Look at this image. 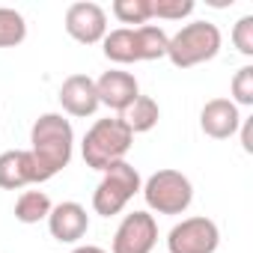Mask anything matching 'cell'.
<instances>
[{"label":"cell","mask_w":253,"mask_h":253,"mask_svg":"<svg viewBox=\"0 0 253 253\" xmlns=\"http://www.w3.org/2000/svg\"><path fill=\"white\" fill-rule=\"evenodd\" d=\"M238 125H241V113L229 98H211L200 110V128L214 140L232 137L238 131Z\"/></svg>","instance_id":"cell-12"},{"label":"cell","mask_w":253,"mask_h":253,"mask_svg":"<svg viewBox=\"0 0 253 253\" xmlns=\"http://www.w3.org/2000/svg\"><path fill=\"white\" fill-rule=\"evenodd\" d=\"M72 253H107V250H101V247H95V244H81V247H75Z\"/></svg>","instance_id":"cell-24"},{"label":"cell","mask_w":253,"mask_h":253,"mask_svg":"<svg viewBox=\"0 0 253 253\" xmlns=\"http://www.w3.org/2000/svg\"><path fill=\"white\" fill-rule=\"evenodd\" d=\"M235 107L244 104L250 107L253 104V66H241L232 78V98H229Z\"/></svg>","instance_id":"cell-21"},{"label":"cell","mask_w":253,"mask_h":253,"mask_svg":"<svg viewBox=\"0 0 253 253\" xmlns=\"http://www.w3.org/2000/svg\"><path fill=\"white\" fill-rule=\"evenodd\" d=\"M220 244V229L211 217H185L167 235L170 253H214Z\"/></svg>","instance_id":"cell-6"},{"label":"cell","mask_w":253,"mask_h":253,"mask_svg":"<svg viewBox=\"0 0 253 253\" xmlns=\"http://www.w3.org/2000/svg\"><path fill=\"white\" fill-rule=\"evenodd\" d=\"M220 30L211 21H191L167 42V60L176 69H194L220 54Z\"/></svg>","instance_id":"cell-3"},{"label":"cell","mask_w":253,"mask_h":253,"mask_svg":"<svg viewBox=\"0 0 253 253\" xmlns=\"http://www.w3.org/2000/svg\"><path fill=\"white\" fill-rule=\"evenodd\" d=\"M48 229H51V235L60 244H75V241H81L86 235L89 214H86V209L81 203H72V200L69 203H60L48 214Z\"/></svg>","instance_id":"cell-11"},{"label":"cell","mask_w":253,"mask_h":253,"mask_svg":"<svg viewBox=\"0 0 253 253\" xmlns=\"http://www.w3.org/2000/svg\"><path fill=\"white\" fill-rule=\"evenodd\" d=\"M119 119L128 125L131 134H146V131H152L155 125H158L161 107H158V101H155L152 95H137L128 107L119 113Z\"/></svg>","instance_id":"cell-14"},{"label":"cell","mask_w":253,"mask_h":253,"mask_svg":"<svg viewBox=\"0 0 253 253\" xmlns=\"http://www.w3.org/2000/svg\"><path fill=\"white\" fill-rule=\"evenodd\" d=\"M241 146L244 152H253V119H241Z\"/></svg>","instance_id":"cell-23"},{"label":"cell","mask_w":253,"mask_h":253,"mask_svg":"<svg viewBox=\"0 0 253 253\" xmlns=\"http://www.w3.org/2000/svg\"><path fill=\"white\" fill-rule=\"evenodd\" d=\"M131 143H134V134L128 131V125H125L119 116H107V119H98L92 128L84 134L81 152H84L86 167L104 173L110 164L125 161Z\"/></svg>","instance_id":"cell-2"},{"label":"cell","mask_w":253,"mask_h":253,"mask_svg":"<svg viewBox=\"0 0 253 253\" xmlns=\"http://www.w3.org/2000/svg\"><path fill=\"white\" fill-rule=\"evenodd\" d=\"M75 152V128L63 113H42L30 128V155L36 161L39 182L54 179L69 167Z\"/></svg>","instance_id":"cell-1"},{"label":"cell","mask_w":253,"mask_h":253,"mask_svg":"<svg viewBox=\"0 0 253 253\" xmlns=\"http://www.w3.org/2000/svg\"><path fill=\"white\" fill-rule=\"evenodd\" d=\"M113 15L122 24H149L152 12H149V0H116L113 3Z\"/></svg>","instance_id":"cell-19"},{"label":"cell","mask_w":253,"mask_h":253,"mask_svg":"<svg viewBox=\"0 0 253 253\" xmlns=\"http://www.w3.org/2000/svg\"><path fill=\"white\" fill-rule=\"evenodd\" d=\"M51 200L45 191H24L18 200H15V220L21 223H39V220H48L51 214Z\"/></svg>","instance_id":"cell-17"},{"label":"cell","mask_w":253,"mask_h":253,"mask_svg":"<svg viewBox=\"0 0 253 253\" xmlns=\"http://www.w3.org/2000/svg\"><path fill=\"white\" fill-rule=\"evenodd\" d=\"M143 188L140 182V173L128 164V161H116L104 170L98 188L92 191V209L95 214L101 217H110V214H119L125 206L131 203V197Z\"/></svg>","instance_id":"cell-4"},{"label":"cell","mask_w":253,"mask_h":253,"mask_svg":"<svg viewBox=\"0 0 253 253\" xmlns=\"http://www.w3.org/2000/svg\"><path fill=\"white\" fill-rule=\"evenodd\" d=\"M232 45L244 57H253V15L238 18V24L232 27Z\"/></svg>","instance_id":"cell-22"},{"label":"cell","mask_w":253,"mask_h":253,"mask_svg":"<svg viewBox=\"0 0 253 253\" xmlns=\"http://www.w3.org/2000/svg\"><path fill=\"white\" fill-rule=\"evenodd\" d=\"M95 92H98V104L122 113L137 95H140V84L131 72H119V69H110L104 72L98 81H95Z\"/></svg>","instance_id":"cell-9"},{"label":"cell","mask_w":253,"mask_h":253,"mask_svg":"<svg viewBox=\"0 0 253 253\" xmlns=\"http://www.w3.org/2000/svg\"><path fill=\"white\" fill-rule=\"evenodd\" d=\"M101 48H104V57H107L110 63H119V66L137 63L134 30H131V27H116V30H110V33L101 39Z\"/></svg>","instance_id":"cell-16"},{"label":"cell","mask_w":253,"mask_h":253,"mask_svg":"<svg viewBox=\"0 0 253 253\" xmlns=\"http://www.w3.org/2000/svg\"><path fill=\"white\" fill-rule=\"evenodd\" d=\"M158 244V223L149 211H131L113 232V253H152Z\"/></svg>","instance_id":"cell-7"},{"label":"cell","mask_w":253,"mask_h":253,"mask_svg":"<svg viewBox=\"0 0 253 253\" xmlns=\"http://www.w3.org/2000/svg\"><path fill=\"white\" fill-rule=\"evenodd\" d=\"M36 182H39V173L30 149H9L0 155V188L3 191H18Z\"/></svg>","instance_id":"cell-13"},{"label":"cell","mask_w":253,"mask_h":253,"mask_svg":"<svg viewBox=\"0 0 253 253\" xmlns=\"http://www.w3.org/2000/svg\"><path fill=\"white\" fill-rule=\"evenodd\" d=\"M27 39V21L21 12L0 6V48H15Z\"/></svg>","instance_id":"cell-18"},{"label":"cell","mask_w":253,"mask_h":253,"mask_svg":"<svg viewBox=\"0 0 253 253\" xmlns=\"http://www.w3.org/2000/svg\"><path fill=\"white\" fill-rule=\"evenodd\" d=\"M60 104L69 116H78V119L92 116L101 107L98 92H95V81L89 75H69L60 86Z\"/></svg>","instance_id":"cell-10"},{"label":"cell","mask_w":253,"mask_h":253,"mask_svg":"<svg viewBox=\"0 0 253 253\" xmlns=\"http://www.w3.org/2000/svg\"><path fill=\"white\" fill-rule=\"evenodd\" d=\"M146 197V206L158 214H185L194 203V185L179 170H158L146 179L140 188Z\"/></svg>","instance_id":"cell-5"},{"label":"cell","mask_w":253,"mask_h":253,"mask_svg":"<svg viewBox=\"0 0 253 253\" xmlns=\"http://www.w3.org/2000/svg\"><path fill=\"white\" fill-rule=\"evenodd\" d=\"M66 33L81 45H95L107 36V12L92 0H78L66 9Z\"/></svg>","instance_id":"cell-8"},{"label":"cell","mask_w":253,"mask_h":253,"mask_svg":"<svg viewBox=\"0 0 253 253\" xmlns=\"http://www.w3.org/2000/svg\"><path fill=\"white\" fill-rule=\"evenodd\" d=\"M167 42L170 36L164 33V27L158 24H143V27H134V51H137V63L140 60H161L167 57Z\"/></svg>","instance_id":"cell-15"},{"label":"cell","mask_w":253,"mask_h":253,"mask_svg":"<svg viewBox=\"0 0 253 253\" xmlns=\"http://www.w3.org/2000/svg\"><path fill=\"white\" fill-rule=\"evenodd\" d=\"M194 0H149V12L152 18H161V21H182L194 12Z\"/></svg>","instance_id":"cell-20"}]
</instances>
